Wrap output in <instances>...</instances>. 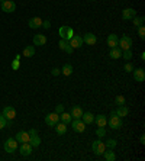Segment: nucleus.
Listing matches in <instances>:
<instances>
[{
	"label": "nucleus",
	"mask_w": 145,
	"mask_h": 161,
	"mask_svg": "<svg viewBox=\"0 0 145 161\" xmlns=\"http://www.w3.org/2000/svg\"><path fill=\"white\" fill-rule=\"evenodd\" d=\"M108 125L112 128V129H120V128L123 126V118H120L115 112H112L108 119Z\"/></svg>",
	"instance_id": "obj_1"
},
{
	"label": "nucleus",
	"mask_w": 145,
	"mask_h": 161,
	"mask_svg": "<svg viewBox=\"0 0 145 161\" xmlns=\"http://www.w3.org/2000/svg\"><path fill=\"white\" fill-rule=\"evenodd\" d=\"M4 151L9 154H13L15 151L17 149V147H19V142L16 141V138H9V140L4 141Z\"/></svg>",
	"instance_id": "obj_2"
},
{
	"label": "nucleus",
	"mask_w": 145,
	"mask_h": 161,
	"mask_svg": "<svg viewBox=\"0 0 145 161\" xmlns=\"http://www.w3.org/2000/svg\"><path fill=\"white\" fill-rule=\"evenodd\" d=\"M91 149H93V153H94L96 155H102V154L104 153V149H106V145L100 140H96V141H93V144H91Z\"/></svg>",
	"instance_id": "obj_3"
},
{
	"label": "nucleus",
	"mask_w": 145,
	"mask_h": 161,
	"mask_svg": "<svg viewBox=\"0 0 145 161\" xmlns=\"http://www.w3.org/2000/svg\"><path fill=\"white\" fill-rule=\"evenodd\" d=\"M118 47H119L122 51H125V50H131V47H132V39L129 38V36H126V35H123V36L118 41Z\"/></svg>",
	"instance_id": "obj_4"
},
{
	"label": "nucleus",
	"mask_w": 145,
	"mask_h": 161,
	"mask_svg": "<svg viewBox=\"0 0 145 161\" xmlns=\"http://www.w3.org/2000/svg\"><path fill=\"white\" fill-rule=\"evenodd\" d=\"M71 126H73L74 132H79V134L86 131V123H84L81 119H73V121H71Z\"/></svg>",
	"instance_id": "obj_5"
},
{
	"label": "nucleus",
	"mask_w": 145,
	"mask_h": 161,
	"mask_svg": "<svg viewBox=\"0 0 145 161\" xmlns=\"http://www.w3.org/2000/svg\"><path fill=\"white\" fill-rule=\"evenodd\" d=\"M0 6H2V10L6 13H13L16 9V3L13 0H4L3 3H0Z\"/></svg>",
	"instance_id": "obj_6"
},
{
	"label": "nucleus",
	"mask_w": 145,
	"mask_h": 161,
	"mask_svg": "<svg viewBox=\"0 0 145 161\" xmlns=\"http://www.w3.org/2000/svg\"><path fill=\"white\" fill-rule=\"evenodd\" d=\"M60 122V115L58 113H48L45 116V123L46 125H50V126H55V123Z\"/></svg>",
	"instance_id": "obj_7"
},
{
	"label": "nucleus",
	"mask_w": 145,
	"mask_h": 161,
	"mask_svg": "<svg viewBox=\"0 0 145 161\" xmlns=\"http://www.w3.org/2000/svg\"><path fill=\"white\" fill-rule=\"evenodd\" d=\"M2 115H3L7 121H13V119L16 118V110H15V107H12V106H6L3 109V112H2Z\"/></svg>",
	"instance_id": "obj_8"
},
{
	"label": "nucleus",
	"mask_w": 145,
	"mask_h": 161,
	"mask_svg": "<svg viewBox=\"0 0 145 161\" xmlns=\"http://www.w3.org/2000/svg\"><path fill=\"white\" fill-rule=\"evenodd\" d=\"M58 47H60V50L65 51L67 54H73V51H74V48H73L70 44H68V41H67V39H60V42H58Z\"/></svg>",
	"instance_id": "obj_9"
},
{
	"label": "nucleus",
	"mask_w": 145,
	"mask_h": 161,
	"mask_svg": "<svg viewBox=\"0 0 145 161\" xmlns=\"http://www.w3.org/2000/svg\"><path fill=\"white\" fill-rule=\"evenodd\" d=\"M135 16H137V10L132 7L123 9V12H122V19H125V21H131Z\"/></svg>",
	"instance_id": "obj_10"
},
{
	"label": "nucleus",
	"mask_w": 145,
	"mask_h": 161,
	"mask_svg": "<svg viewBox=\"0 0 145 161\" xmlns=\"http://www.w3.org/2000/svg\"><path fill=\"white\" fill-rule=\"evenodd\" d=\"M68 44H70L71 47L74 48H80L81 47V45H83V38H81V36H79V35H73V38L71 39H68Z\"/></svg>",
	"instance_id": "obj_11"
},
{
	"label": "nucleus",
	"mask_w": 145,
	"mask_h": 161,
	"mask_svg": "<svg viewBox=\"0 0 145 161\" xmlns=\"http://www.w3.org/2000/svg\"><path fill=\"white\" fill-rule=\"evenodd\" d=\"M133 78H135V81H138V83H142V81L145 80V71L144 68H133Z\"/></svg>",
	"instance_id": "obj_12"
},
{
	"label": "nucleus",
	"mask_w": 145,
	"mask_h": 161,
	"mask_svg": "<svg viewBox=\"0 0 145 161\" xmlns=\"http://www.w3.org/2000/svg\"><path fill=\"white\" fill-rule=\"evenodd\" d=\"M16 141L17 142H29V140H31V135H29V132H26V131H19L16 134Z\"/></svg>",
	"instance_id": "obj_13"
},
{
	"label": "nucleus",
	"mask_w": 145,
	"mask_h": 161,
	"mask_svg": "<svg viewBox=\"0 0 145 161\" xmlns=\"http://www.w3.org/2000/svg\"><path fill=\"white\" fill-rule=\"evenodd\" d=\"M28 25H29L31 29H38V28H41V26H42V19H41V17H38V16L31 17L29 22H28Z\"/></svg>",
	"instance_id": "obj_14"
},
{
	"label": "nucleus",
	"mask_w": 145,
	"mask_h": 161,
	"mask_svg": "<svg viewBox=\"0 0 145 161\" xmlns=\"http://www.w3.org/2000/svg\"><path fill=\"white\" fill-rule=\"evenodd\" d=\"M46 44V36L44 34H38L33 36V45L35 47H42Z\"/></svg>",
	"instance_id": "obj_15"
},
{
	"label": "nucleus",
	"mask_w": 145,
	"mask_h": 161,
	"mask_svg": "<svg viewBox=\"0 0 145 161\" xmlns=\"http://www.w3.org/2000/svg\"><path fill=\"white\" fill-rule=\"evenodd\" d=\"M83 42L87 44V45H94V44L97 42V38H96L94 34L87 32V34H84V36H83Z\"/></svg>",
	"instance_id": "obj_16"
},
{
	"label": "nucleus",
	"mask_w": 145,
	"mask_h": 161,
	"mask_svg": "<svg viewBox=\"0 0 145 161\" xmlns=\"http://www.w3.org/2000/svg\"><path fill=\"white\" fill-rule=\"evenodd\" d=\"M32 145L29 144V142H22L21 145V154L22 155H25V157H28V155H31L32 154Z\"/></svg>",
	"instance_id": "obj_17"
},
{
	"label": "nucleus",
	"mask_w": 145,
	"mask_h": 161,
	"mask_svg": "<svg viewBox=\"0 0 145 161\" xmlns=\"http://www.w3.org/2000/svg\"><path fill=\"white\" fill-rule=\"evenodd\" d=\"M70 115L73 119H81V115H83V109L80 106H73L70 110Z\"/></svg>",
	"instance_id": "obj_18"
},
{
	"label": "nucleus",
	"mask_w": 145,
	"mask_h": 161,
	"mask_svg": "<svg viewBox=\"0 0 145 161\" xmlns=\"http://www.w3.org/2000/svg\"><path fill=\"white\" fill-rule=\"evenodd\" d=\"M81 121H83L86 125H90V123L94 122V115L91 113V112H83V115H81Z\"/></svg>",
	"instance_id": "obj_19"
},
{
	"label": "nucleus",
	"mask_w": 145,
	"mask_h": 161,
	"mask_svg": "<svg viewBox=\"0 0 145 161\" xmlns=\"http://www.w3.org/2000/svg\"><path fill=\"white\" fill-rule=\"evenodd\" d=\"M115 113L118 115V116H120V118H125V116H128L129 115V109L125 105H122V106H118L115 110Z\"/></svg>",
	"instance_id": "obj_20"
},
{
	"label": "nucleus",
	"mask_w": 145,
	"mask_h": 161,
	"mask_svg": "<svg viewBox=\"0 0 145 161\" xmlns=\"http://www.w3.org/2000/svg\"><path fill=\"white\" fill-rule=\"evenodd\" d=\"M94 122L97 126H106L108 125V118L104 115H97V116H94Z\"/></svg>",
	"instance_id": "obj_21"
},
{
	"label": "nucleus",
	"mask_w": 145,
	"mask_h": 161,
	"mask_svg": "<svg viewBox=\"0 0 145 161\" xmlns=\"http://www.w3.org/2000/svg\"><path fill=\"white\" fill-rule=\"evenodd\" d=\"M118 41H119V38H118V36H116L115 34L109 35L108 39H106V42H108V47H110V48L118 47Z\"/></svg>",
	"instance_id": "obj_22"
},
{
	"label": "nucleus",
	"mask_w": 145,
	"mask_h": 161,
	"mask_svg": "<svg viewBox=\"0 0 145 161\" xmlns=\"http://www.w3.org/2000/svg\"><path fill=\"white\" fill-rule=\"evenodd\" d=\"M109 55H110V58H113V59L122 58V50H120L119 47L110 48V52H109Z\"/></svg>",
	"instance_id": "obj_23"
},
{
	"label": "nucleus",
	"mask_w": 145,
	"mask_h": 161,
	"mask_svg": "<svg viewBox=\"0 0 145 161\" xmlns=\"http://www.w3.org/2000/svg\"><path fill=\"white\" fill-rule=\"evenodd\" d=\"M55 132H57L58 135H64V134L67 132V125L64 122L55 123Z\"/></svg>",
	"instance_id": "obj_24"
},
{
	"label": "nucleus",
	"mask_w": 145,
	"mask_h": 161,
	"mask_svg": "<svg viewBox=\"0 0 145 161\" xmlns=\"http://www.w3.org/2000/svg\"><path fill=\"white\" fill-rule=\"evenodd\" d=\"M102 155H103V158L106 161H115L116 160L115 153H113V149H110V148H109V151H106V149H104V153L102 154Z\"/></svg>",
	"instance_id": "obj_25"
},
{
	"label": "nucleus",
	"mask_w": 145,
	"mask_h": 161,
	"mask_svg": "<svg viewBox=\"0 0 145 161\" xmlns=\"http://www.w3.org/2000/svg\"><path fill=\"white\" fill-rule=\"evenodd\" d=\"M60 121L64 122L65 125H68V123H71L73 118H71V115L68 113V112H62V113H60Z\"/></svg>",
	"instance_id": "obj_26"
},
{
	"label": "nucleus",
	"mask_w": 145,
	"mask_h": 161,
	"mask_svg": "<svg viewBox=\"0 0 145 161\" xmlns=\"http://www.w3.org/2000/svg\"><path fill=\"white\" fill-rule=\"evenodd\" d=\"M29 144L32 145L33 148H36V147H39V145H41V138L38 136V134H35V135H31V140H29Z\"/></svg>",
	"instance_id": "obj_27"
},
{
	"label": "nucleus",
	"mask_w": 145,
	"mask_h": 161,
	"mask_svg": "<svg viewBox=\"0 0 145 161\" xmlns=\"http://www.w3.org/2000/svg\"><path fill=\"white\" fill-rule=\"evenodd\" d=\"M33 55H35V47L29 45V47H26L25 50H23V57H26V58H32Z\"/></svg>",
	"instance_id": "obj_28"
},
{
	"label": "nucleus",
	"mask_w": 145,
	"mask_h": 161,
	"mask_svg": "<svg viewBox=\"0 0 145 161\" xmlns=\"http://www.w3.org/2000/svg\"><path fill=\"white\" fill-rule=\"evenodd\" d=\"M61 73L65 77L71 76V74H73V65H71V64H64V67L61 68Z\"/></svg>",
	"instance_id": "obj_29"
},
{
	"label": "nucleus",
	"mask_w": 145,
	"mask_h": 161,
	"mask_svg": "<svg viewBox=\"0 0 145 161\" xmlns=\"http://www.w3.org/2000/svg\"><path fill=\"white\" fill-rule=\"evenodd\" d=\"M67 31H68V26H61L60 29H58V35H60V38L61 39H67Z\"/></svg>",
	"instance_id": "obj_30"
},
{
	"label": "nucleus",
	"mask_w": 145,
	"mask_h": 161,
	"mask_svg": "<svg viewBox=\"0 0 145 161\" xmlns=\"http://www.w3.org/2000/svg\"><path fill=\"white\" fill-rule=\"evenodd\" d=\"M19 61H21V55L17 54L16 57H15V59L12 61V64H10L12 70H19Z\"/></svg>",
	"instance_id": "obj_31"
},
{
	"label": "nucleus",
	"mask_w": 145,
	"mask_h": 161,
	"mask_svg": "<svg viewBox=\"0 0 145 161\" xmlns=\"http://www.w3.org/2000/svg\"><path fill=\"white\" fill-rule=\"evenodd\" d=\"M132 21H133V25H135V28H138V26H141L142 23H144L145 17L144 16H135Z\"/></svg>",
	"instance_id": "obj_32"
},
{
	"label": "nucleus",
	"mask_w": 145,
	"mask_h": 161,
	"mask_svg": "<svg viewBox=\"0 0 145 161\" xmlns=\"http://www.w3.org/2000/svg\"><path fill=\"white\" fill-rule=\"evenodd\" d=\"M96 135L99 136V138H103V136L106 135V129H104V126H97V129H96Z\"/></svg>",
	"instance_id": "obj_33"
},
{
	"label": "nucleus",
	"mask_w": 145,
	"mask_h": 161,
	"mask_svg": "<svg viewBox=\"0 0 145 161\" xmlns=\"http://www.w3.org/2000/svg\"><path fill=\"white\" fill-rule=\"evenodd\" d=\"M9 122H10V121H7V119L3 116V115H0V129H3V128L7 126Z\"/></svg>",
	"instance_id": "obj_34"
},
{
	"label": "nucleus",
	"mask_w": 145,
	"mask_h": 161,
	"mask_svg": "<svg viewBox=\"0 0 145 161\" xmlns=\"http://www.w3.org/2000/svg\"><path fill=\"white\" fill-rule=\"evenodd\" d=\"M115 105H118V106H122V105H125V97L123 96H116L115 97Z\"/></svg>",
	"instance_id": "obj_35"
},
{
	"label": "nucleus",
	"mask_w": 145,
	"mask_h": 161,
	"mask_svg": "<svg viewBox=\"0 0 145 161\" xmlns=\"http://www.w3.org/2000/svg\"><path fill=\"white\" fill-rule=\"evenodd\" d=\"M138 35H139V38L141 39H145V26L144 25L138 26Z\"/></svg>",
	"instance_id": "obj_36"
},
{
	"label": "nucleus",
	"mask_w": 145,
	"mask_h": 161,
	"mask_svg": "<svg viewBox=\"0 0 145 161\" xmlns=\"http://www.w3.org/2000/svg\"><path fill=\"white\" fill-rule=\"evenodd\" d=\"M122 57L125 59H131L132 58V51L131 50H125V51H122Z\"/></svg>",
	"instance_id": "obj_37"
},
{
	"label": "nucleus",
	"mask_w": 145,
	"mask_h": 161,
	"mask_svg": "<svg viewBox=\"0 0 145 161\" xmlns=\"http://www.w3.org/2000/svg\"><path fill=\"white\" fill-rule=\"evenodd\" d=\"M116 144H118V142H116L115 140H108V141H106V144H104V145H106L108 148L113 149V148H115V147H116Z\"/></svg>",
	"instance_id": "obj_38"
},
{
	"label": "nucleus",
	"mask_w": 145,
	"mask_h": 161,
	"mask_svg": "<svg viewBox=\"0 0 145 161\" xmlns=\"http://www.w3.org/2000/svg\"><path fill=\"white\" fill-rule=\"evenodd\" d=\"M133 68H135V67H133L132 64H131V63H128V64H125L123 70H125V71H126V73H131V71H133Z\"/></svg>",
	"instance_id": "obj_39"
},
{
	"label": "nucleus",
	"mask_w": 145,
	"mask_h": 161,
	"mask_svg": "<svg viewBox=\"0 0 145 161\" xmlns=\"http://www.w3.org/2000/svg\"><path fill=\"white\" fill-rule=\"evenodd\" d=\"M73 35H74V31H73V28H70V26H68V31H67V41L73 38Z\"/></svg>",
	"instance_id": "obj_40"
},
{
	"label": "nucleus",
	"mask_w": 145,
	"mask_h": 161,
	"mask_svg": "<svg viewBox=\"0 0 145 161\" xmlns=\"http://www.w3.org/2000/svg\"><path fill=\"white\" fill-rule=\"evenodd\" d=\"M64 112V105H57V107H55V113H62Z\"/></svg>",
	"instance_id": "obj_41"
},
{
	"label": "nucleus",
	"mask_w": 145,
	"mask_h": 161,
	"mask_svg": "<svg viewBox=\"0 0 145 161\" xmlns=\"http://www.w3.org/2000/svg\"><path fill=\"white\" fill-rule=\"evenodd\" d=\"M42 26H44L45 29H50V28H51V22L50 21H42Z\"/></svg>",
	"instance_id": "obj_42"
},
{
	"label": "nucleus",
	"mask_w": 145,
	"mask_h": 161,
	"mask_svg": "<svg viewBox=\"0 0 145 161\" xmlns=\"http://www.w3.org/2000/svg\"><path fill=\"white\" fill-rule=\"evenodd\" d=\"M60 73H61V70H60V68H52V71H51V74H52V76H58V74H60Z\"/></svg>",
	"instance_id": "obj_43"
},
{
	"label": "nucleus",
	"mask_w": 145,
	"mask_h": 161,
	"mask_svg": "<svg viewBox=\"0 0 145 161\" xmlns=\"http://www.w3.org/2000/svg\"><path fill=\"white\" fill-rule=\"evenodd\" d=\"M28 132H29V135H35V134H38V131L36 129H33V128L31 129V131H28Z\"/></svg>",
	"instance_id": "obj_44"
},
{
	"label": "nucleus",
	"mask_w": 145,
	"mask_h": 161,
	"mask_svg": "<svg viewBox=\"0 0 145 161\" xmlns=\"http://www.w3.org/2000/svg\"><path fill=\"white\" fill-rule=\"evenodd\" d=\"M139 142H141V144H144V142H145V136L144 135H141V138H139Z\"/></svg>",
	"instance_id": "obj_45"
},
{
	"label": "nucleus",
	"mask_w": 145,
	"mask_h": 161,
	"mask_svg": "<svg viewBox=\"0 0 145 161\" xmlns=\"http://www.w3.org/2000/svg\"><path fill=\"white\" fill-rule=\"evenodd\" d=\"M3 2H4V0H0V3H3Z\"/></svg>",
	"instance_id": "obj_46"
}]
</instances>
